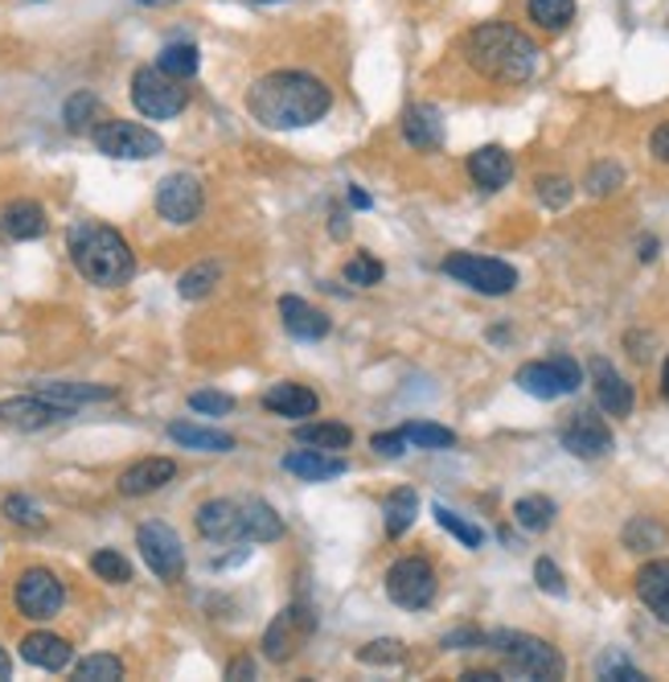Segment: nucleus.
<instances>
[{
    "label": "nucleus",
    "instance_id": "8fccbe9b",
    "mask_svg": "<svg viewBox=\"0 0 669 682\" xmlns=\"http://www.w3.org/2000/svg\"><path fill=\"white\" fill-rule=\"evenodd\" d=\"M370 449H375L378 457H402V452H407V437H402V428L399 432H378V437L370 440Z\"/></svg>",
    "mask_w": 669,
    "mask_h": 682
},
{
    "label": "nucleus",
    "instance_id": "aec40b11",
    "mask_svg": "<svg viewBox=\"0 0 669 682\" xmlns=\"http://www.w3.org/2000/svg\"><path fill=\"white\" fill-rule=\"evenodd\" d=\"M402 137H407V144H411V149L436 152L443 144L440 111L428 108V103H416V108H407V116H402Z\"/></svg>",
    "mask_w": 669,
    "mask_h": 682
},
{
    "label": "nucleus",
    "instance_id": "f8f14e48",
    "mask_svg": "<svg viewBox=\"0 0 669 682\" xmlns=\"http://www.w3.org/2000/svg\"><path fill=\"white\" fill-rule=\"evenodd\" d=\"M312 629H317V613H312L308 604H288V609L268 625V633H263V654H268L271 662H288V658L312 638Z\"/></svg>",
    "mask_w": 669,
    "mask_h": 682
},
{
    "label": "nucleus",
    "instance_id": "ddd939ff",
    "mask_svg": "<svg viewBox=\"0 0 669 682\" xmlns=\"http://www.w3.org/2000/svg\"><path fill=\"white\" fill-rule=\"evenodd\" d=\"M201 205H206V193H201V181L193 173H169L157 185V210L173 227H189L201 214Z\"/></svg>",
    "mask_w": 669,
    "mask_h": 682
},
{
    "label": "nucleus",
    "instance_id": "f03ea898",
    "mask_svg": "<svg viewBox=\"0 0 669 682\" xmlns=\"http://www.w3.org/2000/svg\"><path fill=\"white\" fill-rule=\"evenodd\" d=\"M465 58H469V67L481 79L501 82V87H518V82H526L535 74L538 46L526 38L522 29L489 21V26H477L465 38Z\"/></svg>",
    "mask_w": 669,
    "mask_h": 682
},
{
    "label": "nucleus",
    "instance_id": "423d86ee",
    "mask_svg": "<svg viewBox=\"0 0 669 682\" xmlns=\"http://www.w3.org/2000/svg\"><path fill=\"white\" fill-rule=\"evenodd\" d=\"M91 140L94 149L103 152V157H116V161H148V157H161L164 152V140L144 128V123H132V120H103L91 128Z\"/></svg>",
    "mask_w": 669,
    "mask_h": 682
},
{
    "label": "nucleus",
    "instance_id": "7ed1b4c3",
    "mask_svg": "<svg viewBox=\"0 0 669 682\" xmlns=\"http://www.w3.org/2000/svg\"><path fill=\"white\" fill-rule=\"evenodd\" d=\"M70 260L99 288H120L136 272V255L128 239L120 231H111V227H99V222L70 227Z\"/></svg>",
    "mask_w": 669,
    "mask_h": 682
},
{
    "label": "nucleus",
    "instance_id": "2f4dec72",
    "mask_svg": "<svg viewBox=\"0 0 669 682\" xmlns=\"http://www.w3.org/2000/svg\"><path fill=\"white\" fill-rule=\"evenodd\" d=\"M198 62L201 58H198V46H193V41H173V46H164L161 58H157V67L181 82H186L189 74H198Z\"/></svg>",
    "mask_w": 669,
    "mask_h": 682
},
{
    "label": "nucleus",
    "instance_id": "58836bf2",
    "mask_svg": "<svg viewBox=\"0 0 669 682\" xmlns=\"http://www.w3.org/2000/svg\"><path fill=\"white\" fill-rule=\"evenodd\" d=\"M4 519H13L17 526H29V531H41L46 526V514H41V505L26 493H9L4 498Z\"/></svg>",
    "mask_w": 669,
    "mask_h": 682
},
{
    "label": "nucleus",
    "instance_id": "bf43d9fd",
    "mask_svg": "<svg viewBox=\"0 0 669 682\" xmlns=\"http://www.w3.org/2000/svg\"><path fill=\"white\" fill-rule=\"evenodd\" d=\"M653 255H657V243H653V239H645V243H641V260H653Z\"/></svg>",
    "mask_w": 669,
    "mask_h": 682
},
{
    "label": "nucleus",
    "instance_id": "680f3d73",
    "mask_svg": "<svg viewBox=\"0 0 669 682\" xmlns=\"http://www.w3.org/2000/svg\"><path fill=\"white\" fill-rule=\"evenodd\" d=\"M140 4H164V0H140Z\"/></svg>",
    "mask_w": 669,
    "mask_h": 682
},
{
    "label": "nucleus",
    "instance_id": "cd10ccee",
    "mask_svg": "<svg viewBox=\"0 0 669 682\" xmlns=\"http://www.w3.org/2000/svg\"><path fill=\"white\" fill-rule=\"evenodd\" d=\"M46 210L38 202H9L0 210V231L9 234V239H38L46 234Z\"/></svg>",
    "mask_w": 669,
    "mask_h": 682
},
{
    "label": "nucleus",
    "instance_id": "a18cd8bd",
    "mask_svg": "<svg viewBox=\"0 0 669 682\" xmlns=\"http://www.w3.org/2000/svg\"><path fill=\"white\" fill-rule=\"evenodd\" d=\"M366 662V666H395V662H402V645L399 642H370L362 650V654H358Z\"/></svg>",
    "mask_w": 669,
    "mask_h": 682
},
{
    "label": "nucleus",
    "instance_id": "f3484780",
    "mask_svg": "<svg viewBox=\"0 0 669 682\" xmlns=\"http://www.w3.org/2000/svg\"><path fill=\"white\" fill-rule=\"evenodd\" d=\"M591 382H596V399H600V408L608 411V415H620V420H625L637 399H632L629 382L612 370V362L596 358V362H591Z\"/></svg>",
    "mask_w": 669,
    "mask_h": 682
},
{
    "label": "nucleus",
    "instance_id": "c9c22d12",
    "mask_svg": "<svg viewBox=\"0 0 669 682\" xmlns=\"http://www.w3.org/2000/svg\"><path fill=\"white\" fill-rule=\"evenodd\" d=\"M402 437H407V444H416V449H452L456 444V432L452 428H440V423H407L402 428Z\"/></svg>",
    "mask_w": 669,
    "mask_h": 682
},
{
    "label": "nucleus",
    "instance_id": "e433bc0d",
    "mask_svg": "<svg viewBox=\"0 0 669 682\" xmlns=\"http://www.w3.org/2000/svg\"><path fill=\"white\" fill-rule=\"evenodd\" d=\"M67 128L79 137V132H87V128H94V120H99V99L91 96V91H79V96L67 99Z\"/></svg>",
    "mask_w": 669,
    "mask_h": 682
},
{
    "label": "nucleus",
    "instance_id": "052dcab7",
    "mask_svg": "<svg viewBox=\"0 0 669 682\" xmlns=\"http://www.w3.org/2000/svg\"><path fill=\"white\" fill-rule=\"evenodd\" d=\"M661 391H666V399H669V358H666V370H661Z\"/></svg>",
    "mask_w": 669,
    "mask_h": 682
},
{
    "label": "nucleus",
    "instance_id": "dca6fc26",
    "mask_svg": "<svg viewBox=\"0 0 669 682\" xmlns=\"http://www.w3.org/2000/svg\"><path fill=\"white\" fill-rule=\"evenodd\" d=\"M177 478V464L169 457H144V461L128 464L120 473V493L123 498H144V493L164 490Z\"/></svg>",
    "mask_w": 669,
    "mask_h": 682
},
{
    "label": "nucleus",
    "instance_id": "79ce46f5",
    "mask_svg": "<svg viewBox=\"0 0 669 682\" xmlns=\"http://www.w3.org/2000/svg\"><path fill=\"white\" fill-rule=\"evenodd\" d=\"M382 275H387V268L375 260V255H366V251H358L353 260L346 263V280L349 284H382Z\"/></svg>",
    "mask_w": 669,
    "mask_h": 682
},
{
    "label": "nucleus",
    "instance_id": "37998d69",
    "mask_svg": "<svg viewBox=\"0 0 669 682\" xmlns=\"http://www.w3.org/2000/svg\"><path fill=\"white\" fill-rule=\"evenodd\" d=\"M620 181H625V169H620V164H612V161H603V164H596V169L588 173V190L596 193V198H603V193H612Z\"/></svg>",
    "mask_w": 669,
    "mask_h": 682
},
{
    "label": "nucleus",
    "instance_id": "5701e85b",
    "mask_svg": "<svg viewBox=\"0 0 669 682\" xmlns=\"http://www.w3.org/2000/svg\"><path fill=\"white\" fill-rule=\"evenodd\" d=\"M283 473H292L300 481H333L346 473V461L341 457H329L321 449H300L283 457Z\"/></svg>",
    "mask_w": 669,
    "mask_h": 682
},
{
    "label": "nucleus",
    "instance_id": "6e6d98bb",
    "mask_svg": "<svg viewBox=\"0 0 669 682\" xmlns=\"http://www.w3.org/2000/svg\"><path fill=\"white\" fill-rule=\"evenodd\" d=\"M465 682H501V674H493V670H469V674H460Z\"/></svg>",
    "mask_w": 669,
    "mask_h": 682
},
{
    "label": "nucleus",
    "instance_id": "bb28decb",
    "mask_svg": "<svg viewBox=\"0 0 669 682\" xmlns=\"http://www.w3.org/2000/svg\"><path fill=\"white\" fill-rule=\"evenodd\" d=\"M70 654L74 650L62 638H54V633H29L26 642H21V658H26L29 666H41V670H67Z\"/></svg>",
    "mask_w": 669,
    "mask_h": 682
},
{
    "label": "nucleus",
    "instance_id": "a19ab883",
    "mask_svg": "<svg viewBox=\"0 0 669 682\" xmlns=\"http://www.w3.org/2000/svg\"><path fill=\"white\" fill-rule=\"evenodd\" d=\"M91 568H94V575L108 580V584H128V580H132V563L123 560L120 551H94Z\"/></svg>",
    "mask_w": 669,
    "mask_h": 682
},
{
    "label": "nucleus",
    "instance_id": "de8ad7c7",
    "mask_svg": "<svg viewBox=\"0 0 669 682\" xmlns=\"http://www.w3.org/2000/svg\"><path fill=\"white\" fill-rule=\"evenodd\" d=\"M535 580L542 592H550V596H562L567 592V584H562V572L555 568V560H538L535 563Z\"/></svg>",
    "mask_w": 669,
    "mask_h": 682
},
{
    "label": "nucleus",
    "instance_id": "39448f33",
    "mask_svg": "<svg viewBox=\"0 0 669 682\" xmlns=\"http://www.w3.org/2000/svg\"><path fill=\"white\" fill-rule=\"evenodd\" d=\"M132 103L148 120H173V116L186 111L189 96L186 87H181V79L164 74L161 67H140L132 74Z\"/></svg>",
    "mask_w": 669,
    "mask_h": 682
},
{
    "label": "nucleus",
    "instance_id": "c85d7f7f",
    "mask_svg": "<svg viewBox=\"0 0 669 682\" xmlns=\"http://www.w3.org/2000/svg\"><path fill=\"white\" fill-rule=\"evenodd\" d=\"M169 437H173L177 444H186V449H198V452H230V449H234V437L218 432V428L186 423V420L169 423Z\"/></svg>",
    "mask_w": 669,
    "mask_h": 682
},
{
    "label": "nucleus",
    "instance_id": "f704fd0d",
    "mask_svg": "<svg viewBox=\"0 0 669 682\" xmlns=\"http://www.w3.org/2000/svg\"><path fill=\"white\" fill-rule=\"evenodd\" d=\"M79 682H120L123 679V662L116 654H91L74 666Z\"/></svg>",
    "mask_w": 669,
    "mask_h": 682
},
{
    "label": "nucleus",
    "instance_id": "4d7b16f0",
    "mask_svg": "<svg viewBox=\"0 0 669 682\" xmlns=\"http://www.w3.org/2000/svg\"><path fill=\"white\" fill-rule=\"evenodd\" d=\"M4 679H13V658L0 650V682H4Z\"/></svg>",
    "mask_w": 669,
    "mask_h": 682
},
{
    "label": "nucleus",
    "instance_id": "9b49d317",
    "mask_svg": "<svg viewBox=\"0 0 669 682\" xmlns=\"http://www.w3.org/2000/svg\"><path fill=\"white\" fill-rule=\"evenodd\" d=\"M387 596L402 609H428L436 601V572L428 560L407 555L387 572Z\"/></svg>",
    "mask_w": 669,
    "mask_h": 682
},
{
    "label": "nucleus",
    "instance_id": "ea45409f",
    "mask_svg": "<svg viewBox=\"0 0 669 682\" xmlns=\"http://www.w3.org/2000/svg\"><path fill=\"white\" fill-rule=\"evenodd\" d=\"M431 514H436V522H440L443 531H448V534H456V539H460V543H465V546H472V551H477V546L485 543L481 526H472V522H465V519H460V514H452L448 505H436Z\"/></svg>",
    "mask_w": 669,
    "mask_h": 682
},
{
    "label": "nucleus",
    "instance_id": "6ab92c4d",
    "mask_svg": "<svg viewBox=\"0 0 669 682\" xmlns=\"http://www.w3.org/2000/svg\"><path fill=\"white\" fill-rule=\"evenodd\" d=\"M263 408L271 415H283V420H304V415H317L321 399H317V391L300 387V382H276L263 395Z\"/></svg>",
    "mask_w": 669,
    "mask_h": 682
},
{
    "label": "nucleus",
    "instance_id": "09e8293b",
    "mask_svg": "<svg viewBox=\"0 0 669 682\" xmlns=\"http://www.w3.org/2000/svg\"><path fill=\"white\" fill-rule=\"evenodd\" d=\"M600 674H603V679H616V682H645L641 670L632 666V662H625V658H603Z\"/></svg>",
    "mask_w": 669,
    "mask_h": 682
},
{
    "label": "nucleus",
    "instance_id": "b1692460",
    "mask_svg": "<svg viewBox=\"0 0 669 682\" xmlns=\"http://www.w3.org/2000/svg\"><path fill=\"white\" fill-rule=\"evenodd\" d=\"M280 317H283V329L300 341H321L329 333V317L321 309H312L308 301H300V297H283Z\"/></svg>",
    "mask_w": 669,
    "mask_h": 682
},
{
    "label": "nucleus",
    "instance_id": "864d4df0",
    "mask_svg": "<svg viewBox=\"0 0 669 682\" xmlns=\"http://www.w3.org/2000/svg\"><path fill=\"white\" fill-rule=\"evenodd\" d=\"M649 149H653V157L661 164H669V123H661L653 132V140H649Z\"/></svg>",
    "mask_w": 669,
    "mask_h": 682
},
{
    "label": "nucleus",
    "instance_id": "a211bd4d",
    "mask_svg": "<svg viewBox=\"0 0 669 682\" xmlns=\"http://www.w3.org/2000/svg\"><path fill=\"white\" fill-rule=\"evenodd\" d=\"M198 531L210 539V543H227V539H239L242 534V505H234L230 498H214L198 510Z\"/></svg>",
    "mask_w": 669,
    "mask_h": 682
},
{
    "label": "nucleus",
    "instance_id": "4be33fe9",
    "mask_svg": "<svg viewBox=\"0 0 669 682\" xmlns=\"http://www.w3.org/2000/svg\"><path fill=\"white\" fill-rule=\"evenodd\" d=\"M469 178L481 185V190H501L513 178V157L497 144H485L469 157Z\"/></svg>",
    "mask_w": 669,
    "mask_h": 682
},
{
    "label": "nucleus",
    "instance_id": "9d476101",
    "mask_svg": "<svg viewBox=\"0 0 669 682\" xmlns=\"http://www.w3.org/2000/svg\"><path fill=\"white\" fill-rule=\"evenodd\" d=\"M62 604H67V588H62V580L54 572H46V568L21 572V580H17V609H21V616L50 621V616L62 613Z\"/></svg>",
    "mask_w": 669,
    "mask_h": 682
},
{
    "label": "nucleus",
    "instance_id": "c03bdc74",
    "mask_svg": "<svg viewBox=\"0 0 669 682\" xmlns=\"http://www.w3.org/2000/svg\"><path fill=\"white\" fill-rule=\"evenodd\" d=\"M189 408L201 411V415H227V411H234V399L222 395V391H193Z\"/></svg>",
    "mask_w": 669,
    "mask_h": 682
},
{
    "label": "nucleus",
    "instance_id": "4c0bfd02",
    "mask_svg": "<svg viewBox=\"0 0 669 682\" xmlns=\"http://www.w3.org/2000/svg\"><path fill=\"white\" fill-rule=\"evenodd\" d=\"M218 284V263H198V268H189L181 280H177V292L186 297V301H201V297H210V288Z\"/></svg>",
    "mask_w": 669,
    "mask_h": 682
},
{
    "label": "nucleus",
    "instance_id": "4468645a",
    "mask_svg": "<svg viewBox=\"0 0 669 682\" xmlns=\"http://www.w3.org/2000/svg\"><path fill=\"white\" fill-rule=\"evenodd\" d=\"M562 449L571 452V457H579V461H600V457H608L612 452V428L596 415V411H576L571 420L562 423Z\"/></svg>",
    "mask_w": 669,
    "mask_h": 682
},
{
    "label": "nucleus",
    "instance_id": "7c9ffc66",
    "mask_svg": "<svg viewBox=\"0 0 669 682\" xmlns=\"http://www.w3.org/2000/svg\"><path fill=\"white\" fill-rule=\"evenodd\" d=\"M382 514H387V534L390 539H399V534L411 531V522L419 514V493L416 490H395L382 502Z\"/></svg>",
    "mask_w": 669,
    "mask_h": 682
},
{
    "label": "nucleus",
    "instance_id": "1a4fd4ad",
    "mask_svg": "<svg viewBox=\"0 0 669 682\" xmlns=\"http://www.w3.org/2000/svg\"><path fill=\"white\" fill-rule=\"evenodd\" d=\"M518 387L535 399H559L576 395L583 387V370L576 358H550V362H526L518 370Z\"/></svg>",
    "mask_w": 669,
    "mask_h": 682
},
{
    "label": "nucleus",
    "instance_id": "6e6552de",
    "mask_svg": "<svg viewBox=\"0 0 669 682\" xmlns=\"http://www.w3.org/2000/svg\"><path fill=\"white\" fill-rule=\"evenodd\" d=\"M136 546H140L144 563L152 568V575H161L169 584L186 575V546H181V539H177L169 522H144L136 531Z\"/></svg>",
    "mask_w": 669,
    "mask_h": 682
},
{
    "label": "nucleus",
    "instance_id": "0eeeda50",
    "mask_svg": "<svg viewBox=\"0 0 669 682\" xmlns=\"http://www.w3.org/2000/svg\"><path fill=\"white\" fill-rule=\"evenodd\" d=\"M443 272L460 280V284H469L472 292H485V297H506L518 288V272L501 260H489V255H469V251H460V255H448L443 260Z\"/></svg>",
    "mask_w": 669,
    "mask_h": 682
},
{
    "label": "nucleus",
    "instance_id": "603ef678",
    "mask_svg": "<svg viewBox=\"0 0 669 682\" xmlns=\"http://www.w3.org/2000/svg\"><path fill=\"white\" fill-rule=\"evenodd\" d=\"M227 679L242 682V679H254V658L251 654H239L234 662L227 666Z\"/></svg>",
    "mask_w": 669,
    "mask_h": 682
},
{
    "label": "nucleus",
    "instance_id": "a878e982",
    "mask_svg": "<svg viewBox=\"0 0 669 682\" xmlns=\"http://www.w3.org/2000/svg\"><path fill=\"white\" fill-rule=\"evenodd\" d=\"M283 534V519L271 510L263 498H251V502L242 505V534L247 543H276Z\"/></svg>",
    "mask_w": 669,
    "mask_h": 682
},
{
    "label": "nucleus",
    "instance_id": "f257e3e1",
    "mask_svg": "<svg viewBox=\"0 0 669 682\" xmlns=\"http://www.w3.org/2000/svg\"><path fill=\"white\" fill-rule=\"evenodd\" d=\"M333 108V91L324 87V79L304 74V70H276L263 74L247 91V111L251 120H259L271 132H288V128H308L329 116Z\"/></svg>",
    "mask_w": 669,
    "mask_h": 682
},
{
    "label": "nucleus",
    "instance_id": "412c9836",
    "mask_svg": "<svg viewBox=\"0 0 669 682\" xmlns=\"http://www.w3.org/2000/svg\"><path fill=\"white\" fill-rule=\"evenodd\" d=\"M637 596L645 601V609L669 625V560H653L645 563L637 572Z\"/></svg>",
    "mask_w": 669,
    "mask_h": 682
},
{
    "label": "nucleus",
    "instance_id": "473e14b6",
    "mask_svg": "<svg viewBox=\"0 0 669 682\" xmlns=\"http://www.w3.org/2000/svg\"><path fill=\"white\" fill-rule=\"evenodd\" d=\"M571 17H576V0H530V21L542 26L547 33L567 29Z\"/></svg>",
    "mask_w": 669,
    "mask_h": 682
},
{
    "label": "nucleus",
    "instance_id": "20e7f679",
    "mask_svg": "<svg viewBox=\"0 0 669 682\" xmlns=\"http://www.w3.org/2000/svg\"><path fill=\"white\" fill-rule=\"evenodd\" d=\"M485 645L506 658L509 674H518V679H562L559 650L542 642V638H535V633L497 629V633H485Z\"/></svg>",
    "mask_w": 669,
    "mask_h": 682
},
{
    "label": "nucleus",
    "instance_id": "13d9d810",
    "mask_svg": "<svg viewBox=\"0 0 669 682\" xmlns=\"http://www.w3.org/2000/svg\"><path fill=\"white\" fill-rule=\"evenodd\" d=\"M333 234L337 239H346V214H341V210L333 214Z\"/></svg>",
    "mask_w": 669,
    "mask_h": 682
},
{
    "label": "nucleus",
    "instance_id": "49530a36",
    "mask_svg": "<svg viewBox=\"0 0 669 682\" xmlns=\"http://www.w3.org/2000/svg\"><path fill=\"white\" fill-rule=\"evenodd\" d=\"M538 198L550 205V210H562L571 202V181L567 178H538Z\"/></svg>",
    "mask_w": 669,
    "mask_h": 682
},
{
    "label": "nucleus",
    "instance_id": "2eb2a0df",
    "mask_svg": "<svg viewBox=\"0 0 669 682\" xmlns=\"http://www.w3.org/2000/svg\"><path fill=\"white\" fill-rule=\"evenodd\" d=\"M74 411L58 408V403H46L41 395H17L0 403V423L9 428H21V432H38V428H50V423L67 420Z\"/></svg>",
    "mask_w": 669,
    "mask_h": 682
},
{
    "label": "nucleus",
    "instance_id": "5fc2aeb1",
    "mask_svg": "<svg viewBox=\"0 0 669 682\" xmlns=\"http://www.w3.org/2000/svg\"><path fill=\"white\" fill-rule=\"evenodd\" d=\"M349 205H353V210H370V193H362L358 185H349Z\"/></svg>",
    "mask_w": 669,
    "mask_h": 682
},
{
    "label": "nucleus",
    "instance_id": "3c124183",
    "mask_svg": "<svg viewBox=\"0 0 669 682\" xmlns=\"http://www.w3.org/2000/svg\"><path fill=\"white\" fill-rule=\"evenodd\" d=\"M472 645H485L481 629H452V633H443V650H472Z\"/></svg>",
    "mask_w": 669,
    "mask_h": 682
},
{
    "label": "nucleus",
    "instance_id": "72a5a7b5",
    "mask_svg": "<svg viewBox=\"0 0 669 682\" xmlns=\"http://www.w3.org/2000/svg\"><path fill=\"white\" fill-rule=\"evenodd\" d=\"M513 519H518V526H526V531H547L550 522H555V502L542 498V493L518 498V505H513Z\"/></svg>",
    "mask_w": 669,
    "mask_h": 682
},
{
    "label": "nucleus",
    "instance_id": "c756f323",
    "mask_svg": "<svg viewBox=\"0 0 669 682\" xmlns=\"http://www.w3.org/2000/svg\"><path fill=\"white\" fill-rule=\"evenodd\" d=\"M296 440L308 444V449L341 452L353 444V432H349L346 423H300V428H296Z\"/></svg>",
    "mask_w": 669,
    "mask_h": 682
},
{
    "label": "nucleus",
    "instance_id": "393cba45",
    "mask_svg": "<svg viewBox=\"0 0 669 682\" xmlns=\"http://www.w3.org/2000/svg\"><path fill=\"white\" fill-rule=\"evenodd\" d=\"M33 395H41L46 403H58V408H82V403H108L111 391L108 387H91V382H38V391Z\"/></svg>",
    "mask_w": 669,
    "mask_h": 682
}]
</instances>
